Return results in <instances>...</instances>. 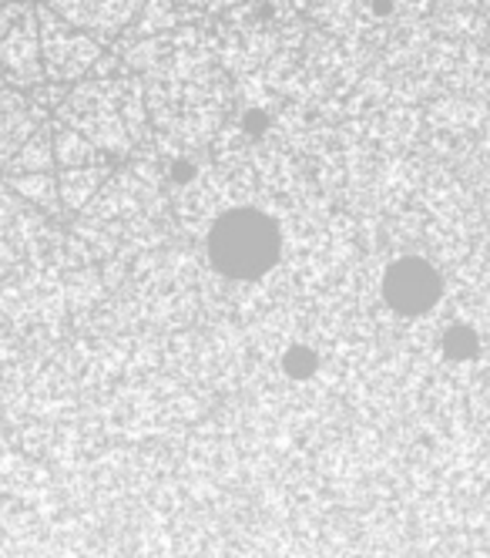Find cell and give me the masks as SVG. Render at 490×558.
I'll list each match as a JSON object with an SVG mask.
<instances>
[{
  "label": "cell",
  "instance_id": "cell-1",
  "mask_svg": "<svg viewBox=\"0 0 490 558\" xmlns=\"http://www.w3.org/2000/svg\"><path fill=\"white\" fill-rule=\"evenodd\" d=\"M279 253V235L259 213H232L212 232V259L222 272L256 276L272 266Z\"/></svg>",
  "mask_w": 490,
  "mask_h": 558
},
{
  "label": "cell",
  "instance_id": "cell-2",
  "mask_svg": "<svg viewBox=\"0 0 490 558\" xmlns=\"http://www.w3.org/2000/svg\"><path fill=\"white\" fill-rule=\"evenodd\" d=\"M37 14V37H40V58H45V74L54 82H74V77L85 71L98 48L91 37L77 34L68 27V21L48 4L34 11Z\"/></svg>",
  "mask_w": 490,
  "mask_h": 558
},
{
  "label": "cell",
  "instance_id": "cell-3",
  "mask_svg": "<svg viewBox=\"0 0 490 558\" xmlns=\"http://www.w3.org/2000/svg\"><path fill=\"white\" fill-rule=\"evenodd\" d=\"M40 77H45V58H40L37 14L27 8L0 37V82L17 92H34Z\"/></svg>",
  "mask_w": 490,
  "mask_h": 558
},
{
  "label": "cell",
  "instance_id": "cell-4",
  "mask_svg": "<svg viewBox=\"0 0 490 558\" xmlns=\"http://www.w3.org/2000/svg\"><path fill=\"white\" fill-rule=\"evenodd\" d=\"M34 129H37L34 101L17 88H0V172L11 166V158L34 135Z\"/></svg>",
  "mask_w": 490,
  "mask_h": 558
},
{
  "label": "cell",
  "instance_id": "cell-5",
  "mask_svg": "<svg viewBox=\"0 0 490 558\" xmlns=\"http://www.w3.org/2000/svg\"><path fill=\"white\" fill-rule=\"evenodd\" d=\"M387 300L403 313H420L437 300V276L424 263H396L387 276Z\"/></svg>",
  "mask_w": 490,
  "mask_h": 558
},
{
  "label": "cell",
  "instance_id": "cell-6",
  "mask_svg": "<svg viewBox=\"0 0 490 558\" xmlns=\"http://www.w3.org/2000/svg\"><path fill=\"white\" fill-rule=\"evenodd\" d=\"M54 166V142L48 129H34V135L17 148V155L11 158L8 172L11 175H24V172H48Z\"/></svg>",
  "mask_w": 490,
  "mask_h": 558
},
{
  "label": "cell",
  "instance_id": "cell-7",
  "mask_svg": "<svg viewBox=\"0 0 490 558\" xmlns=\"http://www.w3.org/2000/svg\"><path fill=\"white\" fill-rule=\"evenodd\" d=\"M11 192H17L27 203H37L40 209H54L58 206V182L48 172H24L8 179Z\"/></svg>",
  "mask_w": 490,
  "mask_h": 558
},
{
  "label": "cell",
  "instance_id": "cell-8",
  "mask_svg": "<svg viewBox=\"0 0 490 558\" xmlns=\"http://www.w3.org/2000/svg\"><path fill=\"white\" fill-rule=\"evenodd\" d=\"M101 175L98 172H85V169H68L64 175H61V182H58V195H61V203L68 206V209H77V206H85V198L95 192V182H98Z\"/></svg>",
  "mask_w": 490,
  "mask_h": 558
},
{
  "label": "cell",
  "instance_id": "cell-9",
  "mask_svg": "<svg viewBox=\"0 0 490 558\" xmlns=\"http://www.w3.org/2000/svg\"><path fill=\"white\" fill-rule=\"evenodd\" d=\"M95 158V148L88 145V138H81L77 132H61L54 138V162L77 169V166H88Z\"/></svg>",
  "mask_w": 490,
  "mask_h": 558
},
{
  "label": "cell",
  "instance_id": "cell-10",
  "mask_svg": "<svg viewBox=\"0 0 490 558\" xmlns=\"http://www.w3.org/2000/svg\"><path fill=\"white\" fill-rule=\"evenodd\" d=\"M27 11V4H21V0H11V4H0V37H4L11 31V24Z\"/></svg>",
  "mask_w": 490,
  "mask_h": 558
},
{
  "label": "cell",
  "instance_id": "cell-11",
  "mask_svg": "<svg viewBox=\"0 0 490 558\" xmlns=\"http://www.w3.org/2000/svg\"><path fill=\"white\" fill-rule=\"evenodd\" d=\"M0 4H11V0H0Z\"/></svg>",
  "mask_w": 490,
  "mask_h": 558
}]
</instances>
